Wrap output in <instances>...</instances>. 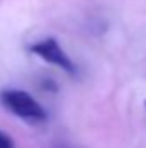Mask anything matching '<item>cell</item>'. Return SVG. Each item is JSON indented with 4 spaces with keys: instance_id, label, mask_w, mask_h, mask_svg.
I'll use <instances>...</instances> for the list:
<instances>
[{
    "instance_id": "cell-2",
    "label": "cell",
    "mask_w": 146,
    "mask_h": 148,
    "mask_svg": "<svg viewBox=\"0 0 146 148\" xmlns=\"http://www.w3.org/2000/svg\"><path fill=\"white\" fill-rule=\"evenodd\" d=\"M29 50L38 55L40 59H43L45 62L48 64H53L57 67H60L62 71L69 74L76 73V67H74L72 60L69 59V55L64 52V48L59 45V41L55 38H45V40H40L36 43H33L29 47Z\"/></svg>"
},
{
    "instance_id": "cell-4",
    "label": "cell",
    "mask_w": 146,
    "mask_h": 148,
    "mask_svg": "<svg viewBox=\"0 0 146 148\" xmlns=\"http://www.w3.org/2000/svg\"><path fill=\"white\" fill-rule=\"evenodd\" d=\"M55 148H76V147H72V145H69V143H59Z\"/></svg>"
},
{
    "instance_id": "cell-1",
    "label": "cell",
    "mask_w": 146,
    "mask_h": 148,
    "mask_svg": "<svg viewBox=\"0 0 146 148\" xmlns=\"http://www.w3.org/2000/svg\"><path fill=\"white\" fill-rule=\"evenodd\" d=\"M0 102L2 105L9 112H12L14 115H17L19 119L38 124L46 121V112L45 109L38 103L36 100L23 90H5L0 93Z\"/></svg>"
},
{
    "instance_id": "cell-5",
    "label": "cell",
    "mask_w": 146,
    "mask_h": 148,
    "mask_svg": "<svg viewBox=\"0 0 146 148\" xmlns=\"http://www.w3.org/2000/svg\"><path fill=\"white\" fill-rule=\"evenodd\" d=\"M145 105H146V100H145Z\"/></svg>"
},
{
    "instance_id": "cell-3",
    "label": "cell",
    "mask_w": 146,
    "mask_h": 148,
    "mask_svg": "<svg viewBox=\"0 0 146 148\" xmlns=\"http://www.w3.org/2000/svg\"><path fill=\"white\" fill-rule=\"evenodd\" d=\"M0 148H16L12 138H10L7 133H3L2 129H0Z\"/></svg>"
}]
</instances>
